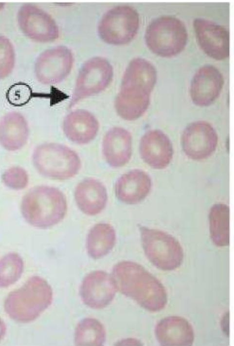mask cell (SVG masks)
<instances>
[{"instance_id": "cell-1", "label": "cell", "mask_w": 234, "mask_h": 346, "mask_svg": "<svg viewBox=\"0 0 234 346\" xmlns=\"http://www.w3.org/2000/svg\"><path fill=\"white\" fill-rule=\"evenodd\" d=\"M156 79L155 67L147 60L136 58L129 62L115 101V110L122 118L133 121L144 114Z\"/></svg>"}, {"instance_id": "cell-2", "label": "cell", "mask_w": 234, "mask_h": 346, "mask_svg": "<svg viewBox=\"0 0 234 346\" xmlns=\"http://www.w3.org/2000/svg\"><path fill=\"white\" fill-rule=\"evenodd\" d=\"M117 289L147 310H162L167 302L163 286L141 265L130 261L117 263L111 275Z\"/></svg>"}, {"instance_id": "cell-3", "label": "cell", "mask_w": 234, "mask_h": 346, "mask_svg": "<svg viewBox=\"0 0 234 346\" xmlns=\"http://www.w3.org/2000/svg\"><path fill=\"white\" fill-rule=\"evenodd\" d=\"M66 197L59 189L38 186L23 197L20 210L25 220L32 226L46 229L58 224L67 212Z\"/></svg>"}, {"instance_id": "cell-4", "label": "cell", "mask_w": 234, "mask_h": 346, "mask_svg": "<svg viewBox=\"0 0 234 346\" xmlns=\"http://www.w3.org/2000/svg\"><path fill=\"white\" fill-rule=\"evenodd\" d=\"M53 297V290L48 283L40 276H34L21 288L9 294L4 301V309L14 321L29 323L51 305Z\"/></svg>"}, {"instance_id": "cell-5", "label": "cell", "mask_w": 234, "mask_h": 346, "mask_svg": "<svg viewBox=\"0 0 234 346\" xmlns=\"http://www.w3.org/2000/svg\"><path fill=\"white\" fill-rule=\"evenodd\" d=\"M33 162L41 175L57 180L73 177L81 168L80 158L75 151L55 143L37 146L33 154Z\"/></svg>"}, {"instance_id": "cell-6", "label": "cell", "mask_w": 234, "mask_h": 346, "mask_svg": "<svg viewBox=\"0 0 234 346\" xmlns=\"http://www.w3.org/2000/svg\"><path fill=\"white\" fill-rule=\"evenodd\" d=\"M188 39L186 28L176 17L163 16L148 26L145 39L148 48L158 56L168 58L180 53Z\"/></svg>"}, {"instance_id": "cell-7", "label": "cell", "mask_w": 234, "mask_h": 346, "mask_svg": "<svg viewBox=\"0 0 234 346\" xmlns=\"http://www.w3.org/2000/svg\"><path fill=\"white\" fill-rule=\"evenodd\" d=\"M139 230L145 254L155 266L170 271L181 265L183 250L175 237L162 231L144 226H140Z\"/></svg>"}, {"instance_id": "cell-8", "label": "cell", "mask_w": 234, "mask_h": 346, "mask_svg": "<svg viewBox=\"0 0 234 346\" xmlns=\"http://www.w3.org/2000/svg\"><path fill=\"white\" fill-rule=\"evenodd\" d=\"M139 27V16L132 7L120 5L108 10L98 26L99 37L107 43L120 45L130 42Z\"/></svg>"}, {"instance_id": "cell-9", "label": "cell", "mask_w": 234, "mask_h": 346, "mask_svg": "<svg viewBox=\"0 0 234 346\" xmlns=\"http://www.w3.org/2000/svg\"><path fill=\"white\" fill-rule=\"evenodd\" d=\"M113 74L111 65L104 58L95 57L87 61L79 72L69 108L104 91L110 83Z\"/></svg>"}, {"instance_id": "cell-10", "label": "cell", "mask_w": 234, "mask_h": 346, "mask_svg": "<svg viewBox=\"0 0 234 346\" xmlns=\"http://www.w3.org/2000/svg\"><path fill=\"white\" fill-rule=\"evenodd\" d=\"M73 63L72 53L67 47L59 46L47 50L36 60V77L43 84L59 83L69 75Z\"/></svg>"}, {"instance_id": "cell-11", "label": "cell", "mask_w": 234, "mask_h": 346, "mask_svg": "<svg viewBox=\"0 0 234 346\" xmlns=\"http://www.w3.org/2000/svg\"><path fill=\"white\" fill-rule=\"evenodd\" d=\"M18 22L24 34L40 42L54 41L59 37L54 19L44 10L31 4H24L18 10Z\"/></svg>"}, {"instance_id": "cell-12", "label": "cell", "mask_w": 234, "mask_h": 346, "mask_svg": "<svg viewBox=\"0 0 234 346\" xmlns=\"http://www.w3.org/2000/svg\"><path fill=\"white\" fill-rule=\"evenodd\" d=\"M218 142L217 133L209 123L197 121L190 124L181 136L183 150L189 158L200 160L211 155Z\"/></svg>"}, {"instance_id": "cell-13", "label": "cell", "mask_w": 234, "mask_h": 346, "mask_svg": "<svg viewBox=\"0 0 234 346\" xmlns=\"http://www.w3.org/2000/svg\"><path fill=\"white\" fill-rule=\"evenodd\" d=\"M193 26L198 44L209 57L216 60L229 56V33L224 27L212 21L197 18Z\"/></svg>"}, {"instance_id": "cell-14", "label": "cell", "mask_w": 234, "mask_h": 346, "mask_svg": "<svg viewBox=\"0 0 234 346\" xmlns=\"http://www.w3.org/2000/svg\"><path fill=\"white\" fill-rule=\"evenodd\" d=\"M117 288L111 275L103 270H95L83 279L80 288L83 302L96 309L107 307L113 300Z\"/></svg>"}, {"instance_id": "cell-15", "label": "cell", "mask_w": 234, "mask_h": 346, "mask_svg": "<svg viewBox=\"0 0 234 346\" xmlns=\"http://www.w3.org/2000/svg\"><path fill=\"white\" fill-rule=\"evenodd\" d=\"M224 84V78L215 66L206 65L195 74L190 85V94L193 103L200 107L208 106L218 97Z\"/></svg>"}, {"instance_id": "cell-16", "label": "cell", "mask_w": 234, "mask_h": 346, "mask_svg": "<svg viewBox=\"0 0 234 346\" xmlns=\"http://www.w3.org/2000/svg\"><path fill=\"white\" fill-rule=\"evenodd\" d=\"M139 152L143 161L155 169H163L170 164L173 155L172 143L159 130H150L141 138Z\"/></svg>"}, {"instance_id": "cell-17", "label": "cell", "mask_w": 234, "mask_h": 346, "mask_svg": "<svg viewBox=\"0 0 234 346\" xmlns=\"http://www.w3.org/2000/svg\"><path fill=\"white\" fill-rule=\"evenodd\" d=\"M151 186V178L146 172L132 170L122 175L116 182L115 196L126 204H137L146 197Z\"/></svg>"}, {"instance_id": "cell-18", "label": "cell", "mask_w": 234, "mask_h": 346, "mask_svg": "<svg viewBox=\"0 0 234 346\" xmlns=\"http://www.w3.org/2000/svg\"><path fill=\"white\" fill-rule=\"evenodd\" d=\"M74 197L78 209L89 216L101 213L106 208L108 200L104 185L92 178H86L77 185Z\"/></svg>"}, {"instance_id": "cell-19", "label": "cell", "mask_w": 234, "mask_h": 346, "mask_svg": "<svg viewBox=\"0 0 234 346\" xmlns=\"http://www.w3.org/2000/svg\"><path fill=\"white\" fill-rule=\"evenodd\" d=\"M102 150L106 162L111 167L125 166L132 155V136L130 133L121 127L110 129L105 135Z\"/></svg>"}, {"instance_id": "cell-20", "label": "cell", "mask_w": 234, "mask_h": 346, "mask_svg": "<svg viewBox=\"0 0 234 346\" xmlns=\"http://www.w3.org/2000/svg\"><path fill=\"white\" fill-rule=\"evenodd\" d=\"M99 128L96 118L90 112L77 110L64 118L63 130L66 136L72 142L83 145L90 143L97 135Z\"/></svg>"}, {"instance_id": "cell-21", "label": "cell", "mask_w": 234, "mask_h": 346, "mask_svg": "<svg viewBox=\"0 0 234 346\" xmlns=\"http://www.w3.org/2000/svg\"><path fill=\"white\" fill-rule=\"evenodd\" d=\"M156 338L162 346L192 345L194 333L191 325L179 316H169L161 320L155 329Z\"/></svg>"}, {"instance_id": "cell-22", "label": "cell", "mask_w": 234, "mask_h": 346, "mask_svg": "<svg viewBox=\"0 0 234 346\" xmlns=\"http://www.w3.org/2000/svg\"><path fill=\"white\" fill-rule=\"evenodd\" d=\"M29 131L27 121L21 114L9 112L0 120V144L9 151L18 150L26 144Z\"/></svg>"}, {"instance_id": "cell-23", "label": "cell", "mask_w": 234, "mask_h": 346, "mask_svg": "<svg viewBox=\"0 0 234 346\" xmlns=\"http://www.w3.org/2000/svg\"><path fill=\"white\" fill-rule=\"evenodd\" d=\"M116 241V231L112 225L107 223H97L90 228L87 234V253L92 259L101 258L111 251Z\"/></svg>"}, {"instance_id": "cell-24", "label": "cell", "mask_w": 234, "mask_h": 346, "mask_svg": "<svg viewBox=\"0 0 234 346\" xmlns=\"http://www.w3.org/2000/svg\"><path fill=\"white\" fill-rule=\"evenodd\" d=\"M210 232L213 243L217 246H228L230 243V210L223 203L214 205L209 214Z\"/></svg>"}, {"instance_id": "cell-25", "label": "cell", "mask_w": 234, "mask_h": 346, "mask_svg": "<svg viewBox=\"0 0 234 346\" xmlns=\"http://www.w3.org/2000/svg\"><path fill=\"white\" fill-rule=\"evenodd\" d=\"M106 340V331L97 320L86 318L77 325L74 334L77 346H102Z\"/></svg>"}, {"instance_id": "cell-26", "label": "cell", "mask_w": 234, "mask_h": 346, "mask_svg": "<svg viewBox=\"0 0 234 346\" xmlns=\"http://www.w3.org/2000/svg\"><path fill=\"white\" fill-rule=\"evenodd\" d=\"M24 269L22 258L15 252L9 253L0 259V288H6L20 278Z\"/></svg>"}, {"instance_id": "cell-27", "label": "cell", "mask_w": 234, "mask_h": 346, "mask_svg": "<svg viewBox=\"0 0 234 346\" xmlns=\"http://www.w3.org/2000/svg\"><path fill=\"white\" fill-rule=\"evenodd\" d=\"M15 53L12 42L0 35V79L9 76L14 67Z\"/></svg>"}, {"instance_id": "cell-28", "label": "cell", "mask_w": 234, "mask_h": 346, "mask_svg": "<svg viewBox=\"0 0 234 346\" xmlns=\"http://www.w3.org/2000/svg\"><path fill=\"white\" fill-rule=\"evenodd\" d=\"M32 97L30 86L23 82L15 83L10 86L6 93L7 101L12 105L20 107L28 103Z\"/></svg>"}, {"instance_id": "cell-29", "label": "cell", "mask_w": 234, "mask_h": 346, "mask_svg": "<svg viewBox=\"0 0 234 346\" xmlns=\"http://www.w3.org/2000/svg\"><path fill=\"white\" fill-rule=\"evenodd\" d=\"M3 183L15 190L24 189L28 183V175L25 170L20 167H13L6 170L2 175Z\"/></svg>"}, {"instance_id": "cell-30", "label": "cell", "mask_w": 234, "mask_h": 346, "mask_svg": "<svg viewBox=\"0 0 234 346\" xmlns=\"http://www.w3.org/2000/svg\"><path fill=\"white\" fill-rule=\"evenodd\" d=\"M229 313L225 314L221 322L222 328L226 333L229 334Z\"/></svg>"}, {"instance_id": "cell-31", "label": "cell", "mask_w": 234, "mask_h": 346, "mask_svg": "<svg viewBox=\"0 0 234 346\" xmlns=\"http://www.w3.org/2000/svg\"><path fill=\"white\" fill-rule=\"evenodd\" d=\"M6 331V327L3 320L0 318V341L4 337Z\"/></svg>"}, {"instance_id": "cell-32", "label": "cell", "mask_w": 234, "mask_h": 346, "mask_svg": "<svg viewBox=\"0 0 234 346\" xmlns=\"http://www.w3.org/2000/svg\"><path fill=\"white\" fill-rule=\"evenodd\" d=\"M3 3H0V9L3 8Z\"/></svg>"}]
</instances>
